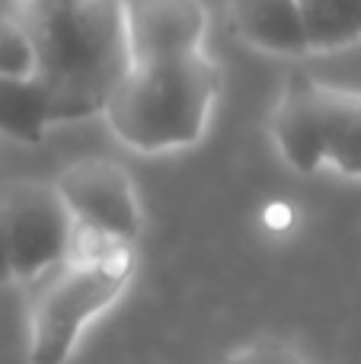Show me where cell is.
<instances>
[{
	"mask_svg": "<svg viewBox=\"0 0 361 364\" xmlns=\"http://www.w3.org/2000/svg\"><path fill=\"white\" fill-rule=\"evenodd\" d=\"M0 74L4 77H36V51L10 10L0 6Z\"/></svg>",
	"mask_w": 361,
	"mask_h": 364,
	"instance_id": "obj_12",
	"label": "cell"
},
{
	"mask_svg": "<svg viewBox=\"0 0 361 364\" xmlns=\"http://www.w3.org/2000/svg\"><path fill=\"white\" fill-rule=\"evenodd\" d=\"M221 364H304V358L294 348L279 346V342H259V346H247L227 355Z\"/></svg>",
	"mask_w": 361,
	"mask_h": 364,
	"instance_id": "obj_13",
	"label": "cell"
},
{
	"mask_svg": "<svg viewBox=\"0 0 361 364\" xmlns=\"http://www.w3.org/2000/svg\"><path fill=\"white\" fill-rule=\"evenodd\" d=\"M311 51H336L361 42V0H298Z\"/></svg>",
	"mask_w": 361,
	"mask_h": 364,
	"instance_id": "obj_11",
	"label": "cell"
},
{
	"mask_svg": "<svg viewBox=\"0 0 361 364\" xmlns=\"http://www.w3.org/2000/svg\"><path fill=\"white\" fill-rule=\"evenodd\" d=\"M272 134L281 157L298 173H317L326 164V122L320 80L294 74L279 100L272 119Z\"/></svg>",
	"mask_w": 361,
	"mask_h": 364,
	"instance_id": "obj_7",
	"label": "cell"
},
{
	"mask_svg": "<svg viewBox=\"0 0 361 364\" xmlns=\"http://www.w3.org/2000/svg\"><path fill=\"white\" fill-rule=\"evenodd\" d=\"M131 282V250L77 227L70 256L45 275L29 310V361L68 364L83 329Z\"/></svg>",
	"mask_w": 361,
	"mask_h": 364,
	"instance_id": "obj_3",
	"label": "cell"
},
{
	"mask_svg": "<svg viewBox=\"0 0 361 364\" xmlns=\"http://www.w3.org/2000/svg\"><path fill=\"white\" fill-rule=\"evenodd\" d=\"M55 188L80 230L122 246H131L141 233V205L131 176L112 160L90 157L70 164L55 179Z\"/></svg>",
	"mask_w": 361,
	"mask_h": 364,
	"instance_id": "obj_5",
	"label": "cell"
},
{
	"mask_svg": "<svg viewBox=\"0 0 361 364\" xmlns=\"http://www.w3.org/2000/svg\"><path fill=\"white\" fill-rule=\"evenodd\" d=\"M16 282L10 265V246H6V227H4V188H0V284Z\"/></svg>",
	"mask_w": 361,
	"mask_h": 364,
	"instance_id": "obj_14",
	"label": "cell"
},
{
	"mask_svg": "<svg viewBox=\"0 0 361 364\" xmlns=\"http://www.w3.org/2000/svg\"><path fill=\"white\" fill-rule=\"evenodd\" d=\"M326 122V164L336 173L361 179V90L320 83Z\"/></svg>",
	"mask_w": 361,
	"mask_h": 364,
	"instance_id": "obj_9",
	"label": "cell"
},
{
	"mask_svg": "<svg viewBox=\"0 0 361 364\" xmlns=\"http://www.w3.org/2000/svg\"><path fill=\"white\" fill-rule=\"evenodd\" d=\"M221 74L208 55L131 64L106 106V122L138 154L183 151L202 141L217 102Z\"/></svg>",
	"mask_w": 361,
	"mask_h": 364,
	"instance_id": "obj_2",
	"label": "cell"
},
{
	"mask_svg": "<svg viewBox=\"0 0 361 364\" xmlns=\"http://www.w3.org/2000/svg\"><path fill=\"white\" fill-rule=\"evenodd\" d=\"M51 125L58 122L38 77L0 74V134L19 144H38Z\"/></svg>",
	"mask_w": 361,
	"mask_h": 364,
	"instance_id": "obj_10",
	"label": "cell"
},
{
	"mask_svg": "<svg viewBox=\"0 0 361 364\" xmlns=\"http://www.w3.org/2000/svg\"><path fill=\"white\" fill-rule=\"evenodd\" d=\"M4 227L16 282H38L74 250L77 220L70 218L55 182L4 186Z\"/></svg>",
	"mask_w": 361,
	"mask_h": 364,
	"instance_id": "obj_4",
	"label": "cell"
},
{
	"mask_svg": "<svg viewBox=\"0 0 361 364\" xmlns=\"http://www.w3.org/2000/svg\"><path fill=\"white\" fill-rule=\"evenodd\" d=\"M237 32L253 48L298 58L311 51L298 0H230Z\"/></svg>",
	"mask_w": 361,
	"mask_h": 364,
	"instance_id": "obj_8",
	"label": "cell"
},
{
	"mask_svg": "<svg viewBox=\"0 0 361 364\" xmlns=\"http://www.w3.org/2000/svg\"><path fill=\"white\" fill-rule=\"evenodd\" d=\"M26 29L55 122L106 112L131 70L125 0H0Z\"/></svg>",
	"mask_w": 361,
	"mask_h": 364,
	"instance_id": "obj_1",
	"label": "cell"
},
{
	"mask_svg": "<svg viewBox=\"0 0 361 364\" xmlns=\"http://www.w3.org/2000/svg\"><path fill=\"white\" fill-rule=\"evenodd\" d=\"M134 64L202 55L208 10L202 0H125Z\"/></svg>",
	"mask_w": 361,
	"mask_h": 364,
	"instance_id": "obj_6",
	"label": "cell"
}]
</instances>
